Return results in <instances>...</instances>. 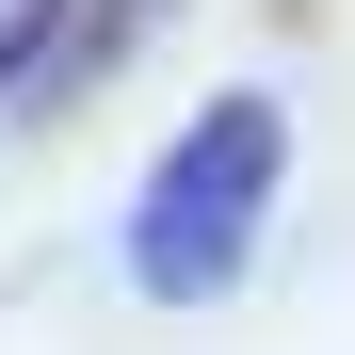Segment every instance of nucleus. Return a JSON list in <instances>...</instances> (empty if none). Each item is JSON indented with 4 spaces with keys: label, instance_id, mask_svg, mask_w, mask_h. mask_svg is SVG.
<instances>
[{
    "label": "nucleus",
    "instance_id": "1",
    "mask_svg": "<svg viewBox=\"0 0 355 355\" xmlns=\"http://www.w3.org/2000/svg\"><path fill=\"white\" fill-rule=\"evenodd\" d=\"M275 146H291V113H275V97H210L194 130L162 146V178L130 194V275H146V291H178V307H194V291H226V275L259 259Z\"/></svg>",
    "mask_w": 355,
    "mask_h": 355
}]
</instances>
